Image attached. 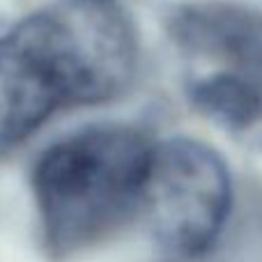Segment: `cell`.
I'll return each instance as SVG.
<instances>
[{
    "instance_id": "obj_1",
    "label": "cell",
    "mask_w": 262,
    "mask_h": 262,
    "mask_svg": "<svg viewBox=\"0 0 262 262\" xmlns=\"http://www.w3.org/2000/svg\"><path fill=\"white\" fill-rule=\"evenodd\" d=\"M152 147L129 127H92L51 145L32 170L46 244L78 253L122 228L140 209Z\"/></svg>"
},
{
    "instance_id": "obj_2",
    "label": "cell",
    "mask_w": 262,
    "mask_h": 262,
    "mask_svg": "<svg viewBox=\"0 0 262 262\" xmlns=\"http://www.w3.org/2000/svg\"><path fill=\"white\" fill-rule=\"evenodd\" d=\"M21 26L58 74L67 106L108 101L131 83L138 46L118 0H55Z\"/></svg>"
},
{
    "instance_id": "obj_3",
    "label": "cell",
    "mask_w": 262,
    "mask_h": 262,
    "mask_svg": "<svg viewBox=\"0 0 262 262\" xmlns=\"http://www.w3.org/2000/svg\"><path fill=\"white\" fill-rule=\"evenodd\" d=\"M228 166L209 145L172 138L152 147L140 212L154 239L184 258L203 255L230 214Z\"/></svg>"
},
{
    "instance_id": "obj_4",
    "label": "cell",
    "mask_w": 262,
    "mask_h": 262,
    "mask_svg": "<svg viewBox=\"0 0 262 262\" xmlns=\"http://www.w3.org/2000/svg\"><path fill=\"white\" fill-rule=\"evenodd\" d=\"M67 97L37 44L16 26L0 39V157L21 147Z\"/></svg>"
},
{
    "instance_id": "obj_5",
    "label": "cell",
    "mask_w": 262,
    "mask_h": 262,
    "mask_svg": "<svg viewBox=\"0 0 262 262\" xmlns=\"http://www.w3.org/2000/svg\"><path fill=\"white\" fill-rule=\"evenodd\" d=\"M198 104L228 124H249L260 113V99L237 78H214L198 88Z\"/></svg>"
}]
</instances>
